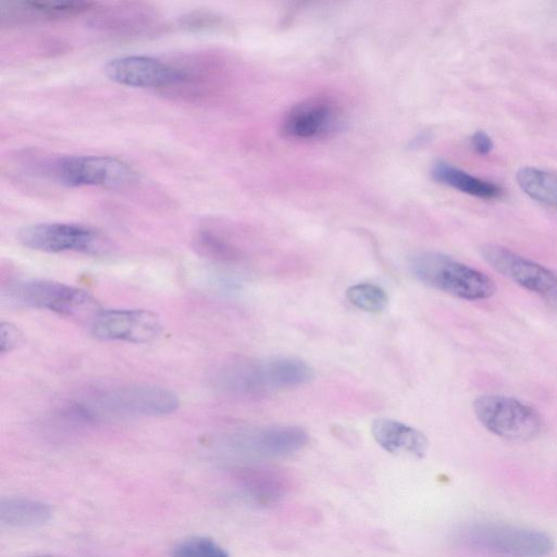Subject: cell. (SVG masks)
Instances as JSON below:
<instances>
[{
	"label": "cell",
	"mask_w": 557,
	"mask_h": 557,
	"mask_svg": "<svg viewBox=\"0 0 557 557\" xmlns=\"http://www.w3.org/2000/svg\"><path fill=\"white\" fill-rule=\"evenodd\" d=\"M180 406L178 396L157 385L115 387L75 400L64 408V417L78 422H96L114 418L158 417Z\"/></svg>",
	"instance_id": "obj_1"
},
{
	"label": "cell",
	"mask_w": 557,
	"mask_h": 557,
	"mask_svg": "<svg viewBox=\"0 0 557 557\" xmlns=\"http://www.w3.org/2000/svg\"><path fill=\"white\" fill-rule=\"evenodd\" d=\"M457 541L467 548L499 557H545L554 549V541L545 532L494 521L462 527Z\"/></svg>",
	"instance_id": "obj_2"
},
{
	"label": "cell",
	"mask_w": 557,
	"mask_h": 557,
	"mask_svg": "<svg viewBox=\"0 0 557 557\" xmlns=\"http://www.w3.org/2000/svg\"><path fill=\"white\" fill-rule=\"evenodd\" d=\"M413 275L423 284L465 300H483L496 292L484 272L440 252H422L410 263Z\"/></svg>",
	"instance_id": "obj_3"
},
{
	"label": "cell",
	"mask_w": 557,
	"mask_h": 557,
	"mask_svg": "<svg viewBox=\"0 0 557 557\" xmlns=\"http://www.w3.org/2000/svg\"><path fill=\"white\" fill-rule=\"evenodd\" d=\"M41 168L46 175L67 187L122 188L136 178L128 163L111 156L60 157L48 160Z\"/></svg>",
	"instance_id": "obj_4"
},
{
	"label": "cell",
	"mask_w": 557,
	"mask_h": 557,
	"mask_svg": "<svg viewBox=\"0 0 557 557\" xmlns=\"http://www.w3.org/2000/svg\"><path fill=\"white\" fill-rule=\"evenodd\" d=\"M5 299L17 306L46 309L63 315L83 317L100 311L96 299L86 290L46 280L20 281L8 287Z\"/></svg>",
	"instance_id": "obj_5"
},
{
	"label": "cell",
	"mask_w": 557,
	"mask_h": 557,
	"mask_svg": "<svg viewBox=\"0 0 557 557\" xmlns=\"http://www.w3.org/2000/svg\"><path fill=\"white\" fill-rule=\"evenodd\" d=\"M473 410L480 423L502 438L531 440L540 433L542 428L539 412L511 396L482 395L474 400Z\"/></svg>",
	"instance_id": "obj_6"
},
{
	"label": "cell",
	"mask_w": 557,
	"mask_h": 557,
	"mask_svg": "<svg viewBox=\"0 0 557 557\" xmlns=\"http://www.w3.org/2000/svg\"><path fill=\"white\" fill-rule=\"evenodd\" d=\"M18 242L45 252L76 251L89 255L104 253L109 240L98 231L72 223H38L20 230Z\"/></svg>",
	"instance_id": "obj_7"
},
{
	"label": "cell",
	"mask_w": 557,
	"mask_h": 557,
	"mask_svg": "<svg viewBox=\"0 0 557 557\" xmlns=\"http://www.w3.org/2000/svg\"><path fill=\"white\" fill-rule=\"evenodd\" d=\"M240 377L248 395H259L305 385L313 379V370L299 358L275 357L267 360H246Z\"/></svg>",
	"instance_id": "obj_8"
},
{
	"label": "cell",
	"mask_w": 557,
	"mask_h": 557,
	"mask_svg": "<svg viewBox=\"0 0 557 557\" xmlns=\"http://www.w3.org/2000/svg\"><path fill=\"white\" fill-rule=\"evenodd\" d=\"M342 123V109L330 96H312L285 114L281 131L293 139H318L334 133Z\"/></svg>",
	"instance_id": "obj_9"
},
{
	"label": "cell",
	"mask_w": 557,
	"mask_h": 557,
	"mask_svg": "<svg viewBox=\"0 0 557 557\" xmlns=\"http://www.w3.org/2000/svg\"><path fill=\"white\" fill-rule=\"evenodd\" d=\"M91 331L96 337L106 341L146 344L160 336L162 323L150 310L109 309L95 315Z\"/></svg>",
	"instance_id": "obj_10"
},
{
	"label": "cell",
	"mask_w": 557,
	"mask_h": 557,
	"mask_svg": "<svg viewBox=\"0 0 557 557\" xmlns=\"http://www.w3.org/2000/svg\"><path fill=\"white\" fill-rule=\"evenodd\" d=\"M481 255L494 270L519 286L541 295L557 293V276L544 265L495 244L484 245Z\"/></svg>",
	"instance_id": "obj_11"
},
{
	"label": "cell",
	"mask_w": 557,
	"mask_h": 557,
	"mask_svg": "<svg viewBox=\"0 0 557 557\" xmlns=\"http://www.w3.org/2000/svg\"><path fill=\"white\" fill-rule=\"evenodd\" d=\"M106 75L113 82L141 88H159L169 92L176 83V64L148 55H123L104 65Z\"/></svg>",
	"instance_id": "obj_12"
},
{
	"label": "cell",
	"mask_w": 557,
	"mask_h": 557,
	"mask_svg": "<svg viewBox=\"0 0 557 557\" xmlns=\"http://www.w3.org/2000/svg\"><path fill=\"white\" fill-rule=\"evenodd\" d=\"M307 432L298 426L278 425L236 435L230 440L231 449L264 458L288 457L308 443Z\"/></svg>",
	"instance_id": "obj_13"
},
{
	"label": "cell",
	"mask_w": 557,
	"mask_h": 557,
	"mask_svg": "<svg viewBox=\"0 0 557 557\" xmlns=\"http://www.w3.org/2000/svg\"><path fill=\"white\" fill-rule=\"evenodd\" d=\"M90 1H18L1 3V23L29 20H60L96 10Z\"/></svg>",
	"instance_id": "obj_14"
},
{
	"label": "cell",
	"mask_w": 557,
	"mask_h": 557,
	"mask_svg": "<svg viewBox=\"0 0 557 557\" xmlns=\"http://www.w3.org/2000/svg\"><path fill=\"white\" fill-rule=\"evenodd\" d=\"M371 430L376 443L391 454L422 458L426 453L428 440L424 434L403 422L379 418L373 421Z\"/></svg>",
	"instance_id": "obj_15"
},
{
	"label": "cell",
	"mask_w": 557,
	"mask_h": 557,
	"mask_svg": "<svg viewBox=\"0 0 557 557\" xmlns=\"http://www.w3.org/2000/svg\"><path fill=\"white\" fill-rule=\"evenodd\" d=\"M51 517V507L37 499L2 497L0 524L8 529H34L44 525Z\"/></svg>",
	"instance_id": "obj_16"
},
{
	"label": "cell",
	"mask_w": 557,
	"mask_h": 557,
	"mask_svg": "<svg viewBox=\"0 0 557 557\" xmlns=\"http://www.w3.org/2000/svg\"><path fill=\"white\" fill-rule=\"evenodd\" d=\"M432 176L435 181L467 195L481 199H497L503 195V188L444 161L433 165Z\"/></svg>",
	"instance_id": "obj_17"
},
{
	"label": "cell",
	"mask_w": 557,
	"mask_h": 557,
	"mask_svg": "<svg viewBox=\"0 0 557 557\" xmlns=\"http://www.w3.org/2000/svg\"><path fill=\"white\" fill-rule=\"evenodd\" d=\"M242 481L247 497L262 505L276 503L290 487L288 478L271 468L249 469Z\"/></svg>",
	"instance_id": "obj_18"
},
{
	"label": "cell",
	"mask_w": 557,
	"mask_h": 557,
	"mask_svg": "<svg viewBox=\"0 0 557 557\" xmlns=\"http://www.w3.org/2000/svg\"><path fill=\"white\" fill-rule=\"evenodd\" d=\"M151 9L141 4L126 3L102 9L95 17V25L113 33H137L152 22Z\"/></svg>",
	"instance_id": "obj_19"
},
{
	"label": "cell",
	"mask_w": 557,
	"mask_h": 557,
	"mask_svg": "<svg viewBox=\"0 0 557 557\" xmlns=\"http://www.w3.org/2000/svg\"><path fill=\"white\" fill-rule=\"evenodd\" d=\"M516 181L530 198L557 207V176L554 174L534 166H523L518 170Z\"/></svg>",
	"instance_id": "obj_20"
},
{
	"label": "cell",
	"mask_w": 557,
	"mask_h": 557,
	"mask_svg": "<svg viewBox=\"0 0 557 557\" xmlns=\"http://www.w3.org/2000/svg\"><path fill=\"white\" fill-rule=\"evenodd\" d=\"M195 246L202 256L211 259L233 261L238 258L237 249L212 230H200Z\"/></svg>",
	"instance_id": "obj_21"
},
{
	"label": "cell",
	"mask_w": 557,
	"mask_h": 557,
	"mask_svg": "<svg viewBox=\"0 0 557 557\" xmlns=\"http://www.w3.org/2000/svg\"><path fill=\"white\" fill-rule=\"evenodd\" d=\"M347 298L355 307L368 312L382 311L387 305L385 290L371 283L351 286L347 290Z\"/></svg>",
	"instance_id": "obj_22"
},
{
	"label": "cell",
	"mask_w": 557,
	"mask_h": 557,
	"mask_svg": "<svg viewBox=\"0 0 557 557\" xmlns=\"http://www.w3.org/2000/svg\"><path fill=\"white\" fill-rule=\"evenodd\" d=\"M171 557H230L215 541L207 536H194L178 543Z\"/></svg>",
	"instance_id": "obj_23"
},
{
	"label": "cell",
	"mask_w": 557,
	"mask_h": 557,
	"mask_svg": "<svg viewBox=\"0 0 557 557\" xmlns=\"http://www.w3.org/2000/svg\"><path fill=\"white\" fill-rule=\"evenodd\" d=\"M221 24V17L208 11H195L185 14L180 20V25L195 32L209 30Z\"/></svg>",
	"instance_id": "obj_24"
},
{
	"label": "cell",
	"mask_w": 557,
	"mask_h": 557,
	"mask_svg": "<svg viewBox=\"0 0 557 557\" xmlns=\"http://www.w3.org/2000/svg\"><path fill=\"white\" fill-rule=\"evenodd\" d=\"M0 337H1V352H8L15 348L17 344L22 341V334L20 330L9 323L2 322L0 326Z\"/></svg>",
	"instance_id": "obj_25"
},
{
	"label": "cell",
	"mask_w": 557,
	"mask_h": 557,
	"mask_svg": "<svg viewBox=\"0 0 557 557\" xmlns=\"http://www.w3.org/2000/svg\"><path fill=\"white\" fill-rule=\"evenodd\" d=\"M472 149L481 156L490 153L494 147L491 136L484 131H476L470 138Z\"/></svg>",
	"instance_id": "obj_26"
},
{
	"label": "cell",
	"mask_w": 557,
	"mask_h": 557,
	"mask_svg": "<svg viewBox=\"0 0 557 557\" xmlns=\"http://www.w3.org/2000/svg\"><path fill=\"white\" fill-rule=\"evenodd\" d=\"M27 557H54L51 555H34V556H27Z\"/></svg>",
	"instance_id": "obj_27"
}]
</instances>
